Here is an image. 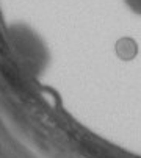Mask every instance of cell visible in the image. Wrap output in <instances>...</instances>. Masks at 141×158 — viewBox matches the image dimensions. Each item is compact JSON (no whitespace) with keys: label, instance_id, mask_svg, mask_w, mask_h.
<instances>
[{"label":"cell","instance_id":"1","mask_svg":"<svg viewBox=\"0 0 141 158\" xmlns=\"http://www.w3.org/2000/svg\"><path fill=\"white\" fill-rule=\"evenodd\" d=\"M136 53V44L132 41V39H121L118 42V55L124 60H132Z\"/></svg>","mask_w":141,"mask_h":158},{"label":"cell","instance_id":"2","mask_svg":"<svg viewBox=\"0 0 141 158\" xmlns=\"http://www.w3.org/2000/svg\"><path fill=\"white\" fill-rule=\"evenodd\" d=\"M127 3L130 5V8L136 13H141V0H127Z\"/></svg>","mask_w":141,"mask_h":158}]
</instances>
